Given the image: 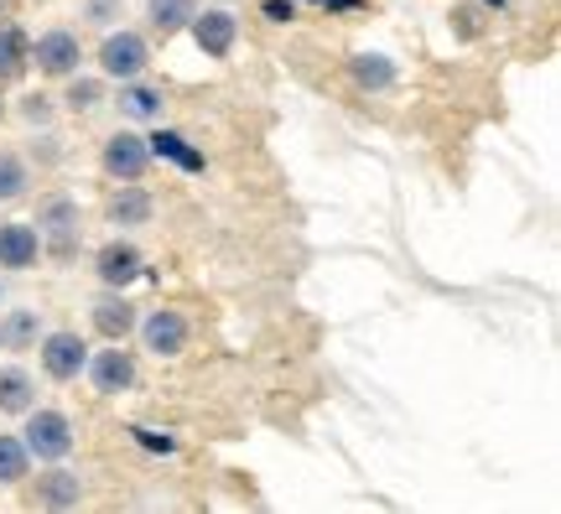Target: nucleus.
Listing matches in <instances>:
<instances>
[{"mask_svg":"<svg viewBox=\"0 0 561 514\" xmlns=\"http://www.w3.org/2000/svg\"><path fill=\"white\" fill-rule=\"evenodd\" d=\"M26 453L37 457V462H62V457L73 453V421L62 411H26Z\"/></svg>","mask_w":561,"mask_h":514,"instance_id":"1","label":"nucleus"},{"mask_svg":"<svg viewBox=\"0 0 561 514\" xmlns=\"http://www.w3.org/2000/svg\"><path fill=\"white\" fill-rule=\"evenodd\" d=\"M37 235H42V250L73 255V244H79V203L68 193H47L37 203Z\"/></svg>","mask_w":561,"mask_h":514,"instance_id":"2","label":"nucleus"},{"mask_svg":"<svg viewBox=\"0 0 561 514\" xmlns=\"http://www.w3.org/2000/svg\"><path fill=\"white\" fill-rule=\"evenodd\" d=\"M100 161L115 182H140L146 178V167H151V146H146L136 130H115V136H104Z\"/></svg>","mask_w":561,"mask_h":514,"instance_id":"3","label":"nucleus"},{"mask_svg":"<svg viewBox=\"0 0 561 514\" xmlns=\"http://www.w3.org/2000/svg\"><path fill=\"white\" fill-rule=\"evenodd\" d=\"M146 62H151V47H146L140 32H110L104 37V47H100L104 79H140Z\"/></svg>","mask_w":561,"mask_h":514,"instance_id":"4","label":"nucleus"},{"mask_svg":"<svg viewBox=\"0 0 561 514\" xmlns=\"http://www.w3.org/2000/svg\"><path fill=\"white\" fill-rule=\"evenodd\" d=\"M32 58L47 79H73L83 62V47H79V32H68V26H53V32H42L37 47H32Z\"/></svg>","mask_w":561,"mask_h":514,"instance_id":"5","label":"nucleus"},{"mask_svg":"<svg viewBox=\"0 0 561 514\" xmlns=\"http://www.w3.org/2000/svg\"><path fill=\"white\" fill-rule=\"evenodd\" d=\"M136 328H140V343H146V354L178 358L182 349H187V317L172 312V307H161V312H146Z\"/></svg>","mask_w":561,"mask_h":514,"instance_id":"6","label":"nucleus"},{"mask_svg":"<svg viewBox=\"0 0 561 514\" xmlns=\"http://www.w3.org/2000/svg\"><path fill=\"white\" fill-rule=\"evenodd\" d=\"M83 369H89V379H94L100 396H121V390L136 385V354H125L121 343H110L104 354H89Z\"/></svg>","mask_w":561,"mask_h":514,"instance_id":"7","label":"nucleus"},{"mask_svg":"<svg viewBox=\"0 0 561 514\" xmlns=\"http://www.w3.org/2000/svg\"><path fill=\"white\" fill-rule=\"evenodd\" d=\"M83 364H89V343H83L79 333H47L42 338V369L53 379H79Z\"/></svg>","mask_w":561,"mask_h":514,"instance_id":"8","label":"nucleus"},{"mask_svg":"<svg viewBox=\"0 0 561 514\" xmlns=\"http://www.w3.org/2000/svg\"><path fill=\"white\" fill-rule=\"evenodd\" d=\"M42 260L37 224H0V271H32Z\"/></svg>","mask_w":561,"mask_h":514,"instance_id":"9","label":"nucleus"},{"mask_svg":"<svg viewBox=\"0 0 561 514\" xmlns=\"http://www.w3.org/2000/svg\"><path fill=\"white\" fill-rule=\"evenodd\" d=\"M146 271V260H140L136 244H125V239H115V244H104L100 260H94V276L110 286V292H121V286H130V281Z\"/></svg>","mask_w":561,"mask_h":514,"instance_id":"10","label":"nucleus"},{"mask_svg":"<svg viewBox=\"0 0 561 514\" xmlns=\"http://www.w3.org/2000/svg\"><path fill=\"white\" fill-rule=\"evenodd\" d=\"M187 26H193V37H198V47L208 58H229V53H234L240 21L229 16V11H203V16H193Z\"/></svg>","mask_w":561,"mask_h":514,"instance_id":"11","label":"nucleus"},{"mask_svg":"<svg viewBox=\"0 0 561 514\" xmlns=\"http://www.w3.org/2000/svg\"><path fill=\"white\" fill-rule=\"evenodd\" d=\"M89 312H94V328H100L104 338H110V343H125V338L136 333V307H130V301L121 297V292H104L100 301H94V307H89Z\"/></svg>","mask_w":561,"mask_h":514,"instance_id":"12","label":"nucleus"},{"mask_svg":"<svg viewBox=\"0 0 561 514\" xmlns=\"http://www.w3.org/2000/svg\"><path fill=\"white\" fill-rule=\"evenodd\" d=\"M26 62H32V42L21 26L11 21H0V83H16L26 73Z\"/></svg>","mask_w":561,"mask_h":514,"instance_id":"13","label":"nucleus"},{"mask_svg":"<svg viewBox=\"0 0 561 514\" xmlns=\"http://www.w3.org/2000/svg\"><path fill=\"white\" fill-rule=\"evenodd\" d=\"M32 400H37V379L26 375V369H16V364H5V369H0V411L26 415Z\"/></svg>","mask_w":561,"mask_h":514,"instance_id":"14","label":"nucleus"},{"mask_svg":"<svg viewBox=\"0 0 561 514\" xmlns=\"http://www.w3.org/2000/svg\"><path fill=\"white\" fill-rule=\"evenodd\" d=\"M79 499H83L79 473H68V468H53V473H42V478H37V504L68 510V504H79Z\"/></svg>","mask_w":561,"mask_h":514,"instance_id":"15","label":"nucleus"},{"mask_svg":"<svg viewBox=\"0 0 561 514\" xmlns=\"http://www.w3.org/2000/svg\"><path fill=\"white\" fill-rule=\"evenodd\" d=\"M146 218H151V193H146V187H121V193L110 198V224L140 229Z\"/></svg>","mask_w":561,"mask_h":514,"instance_id":"16","label":"nucleus"},{"mask_svg":"<svg viewBox=\"0 0 561 514\" xmlns=\"http://www.w3.org/2000/svg\"><path fill=\"white\" fill-rule=\"evenodd\" d=\"M115 104H121L125 119H161V110H167L161 89H151V83H125Z\"/></svg>","mask_w":561,"mask_h":514,"instance_id":"17","label":"nucleus"},{"mask_svg":"<svg viewBox=\"0 0 561 514\" xmlns=\"http://www.w3.org/2000/svg\"><path fill=\"white\" fill-rule=\"evenodd\" d=\"M26 473H32V453H26V442L11 432H0V483L5 489H16V483H26Z\"/></svg>","mask_w":561,"mask_h":514,"instance_id":"18","label":"nucleus"},{"mask_svg":"<svg viewBox=\"0 0 561 514\" xmlns=\"http://www.w3.org/2000/svg\"><path fill=\"white\" fill-rule=\"evenodd\" d=\"M348 73H354L359 89H390V83H396V62L380 58V53H354V58H348Z\"/></svg>","mask_w":561,"mask_h":514,"instance_id":"19","label":"nucleus"},{"mask_svg":"<svg viewBox=\"0 0 561 514\" xmlns=\"http://www.w3.org/2000/svg\"><path fill=\"white\" fill-rule=\"evenodd\" d=\"M146 11H151V26H157L161 37L182 32L187 21L198 16V5H193V0H146Z\"/></svg>","mask_w":561,"mask_h":514,"instance_id":"20","label":"nucleus"},{"mask_svg":"<svg viewBox=\"0 0 561 514\" xmlns=\"http://www.w3.org/2000/svg\"><path fill=\"white\" fill-rule=\"evenodd\" d=\"M37 333H42V312H32V307H21V312H11L0 322V343L5 349H32Z\"/></svg>","mask_w":561,"mask_h":514,"instance_id":"21","label":"nucleus"},{"mask_svg":"<svg viewBox=\"0 0 561 514\" xmlns=\"http://www.w3.org/2000/svg\"><path fill=\"white\" fill-rule=\"evenodd\" d=\"M26 187H32V172H26V161H21L16 151H0V203H16Z\"/></svg>","mask_w":561,"mask_h":514,"instance_id":"22","label":"nucleus"},{"mask_svg":"<svg viewBox=\"0 0 561 514\" xmlns=\"http://www.w3.org/2000/svg\"><path fill=\"white\" fill-rule=\"evenodd\" d=\"M146 146H151V157H172L178 167H187V172H203V157H198V151H187V140L172 136V130H157Z\"/></svg>","mask_w":561,"mask_h":514,"instance_id":"23","label":"nucleus"},{"mask_svg":"<svg viewBox=\"0 0 561 514\" xmlns=\"http://www.w3.org/2000/svg\"><path fill=\"white\" fill-rule=\"evenodd\" d=\"M100 100H104V83L100 79H73V83H68V100H62V104L83 115V110H94Z\"/></svg>","mask_w":561,"mask_h":514,"instance_id":"24","label":"nucleus"},{"mask_svg":"<svg viewBox=\"0 0 561 514\" xmlns=\"http://www.w3.org/2000/svg\"><path fill=\"white\" fill-rule=\"evenodd\" d=\"M125 0H83V16L94 21V26H110V21H121Z\"/></svg>","mask_w":561,"mask_h":514,"instance_id":"25","label":"nucleus"},{"mask_svg":"<svg viewBox=\"0 0 561 514\" xmlns=\"http://www.w3.org/2000/svg\"><path fill=\"white\" fill-rule=\"evenodd\" d=\"M130 436H136L146 453H178V436H167V432H146V426H130Z\"/></svg>","mask_w":561,"mask_h":514,"instance_id":"26","label":"nucleus"},{"mask_svg":"<svg viewBox=\"0 0 561 514\" xmlns=\"http://www.w3.org/2000/svg\"><path fill=\"white\" fill-rule=\"evenodd\" d=\"M21 115L32 119V125H42V119L53 115V100H42V94H26V100H21Z\"/></svg>","mask_w":561,"mask_h":514,"instance_id":"27","label":"nucleus"},{"mask_svg":"<svg viewBox=\"0 0 561 514\" xmlns=\"http://www.w3.org/2000/svg\"><path fill=\"white\" fill-rule=\"evenodd\" d=\"M265 16H271V21H291V16H297V5H291V0H265Z\"/></svg>","mask_w":561,"mask_h":514,"instance_id":"28","label":"nucleus"},{"mask_svg":"<svg viewBox=\"0 0 561 514\" xmlns=\"http://www.w3.org/2000/svg\"><path fill=\"white\" fill-rule=\"evenodd\" d=\"M489 5H494V11H500V5H504V0H489Z\"/></svg>","mask_w":561,"mask_h":514,"instance_id":"29","label":"nucleus"},{"mask_svg":"<svg viewBox=\"0 0 561 514\" xmlns=\"http://www.w3.org/2000/svg\"><path fill=\"white\" fill-rule=\"evenodd\" d=\"M0 115H5V100H0Z\"/></svg>","mask_w":561,"mask_h":514,"instance_id":"30","label":"nucleus"},{"mask_svg":"<svg viewBox=\"0 0 561 514\" xmlns=\"http://www.w3.org/2000/svg\"><path fill=\"white\" fill-rule=\"evenodd\" d=\"M0 297H5V286H0Z\"/></svg>","mask_w":561,"mask_h":514,"instance_id":"31","label":"nucleus"}]
</instances>
